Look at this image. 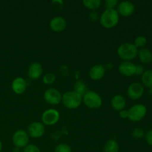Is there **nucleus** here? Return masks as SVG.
<instances>
[{
    "instance_id": "obj_1",
    "label": "nucleus",
    "mask_w": 152,
    "mask_h": 152,
    "mask_svg": "<svg viewBox=\"0 0 152 152\" xmlns=\"http://www.w3.org/2000/svg\"><path fill=\"white\" fill-rule=\"evenodd\" d=\"M100 24L103 28L110 29L117 26L120 21V15L116 9H105L99 17Z\"/></svg>"
},
{
    "instance_id": "obj_2",
    "label": "nucleus",
    "mask_w": 152,
    "mask_h": 152,
    "mask_svg": "<svg viewBox=\"0 0 152 152\" xmlns=\"http://www.w3.org/2000/svg\"><path fill=\"white\" fill-rule=\"evenodd\" d=\"M138 53V48L134 43L124 42L117 48V55L123 61H131L134 59Z\"/></svg>"
},
{
    "instance_id": "obj_3",
    "label": "nucleus",
    "mask_w": 152,
    "mask_h": 152,
    "mask_svg": "<svg viewBox=\"0 0 152 152\" xmlns=\"http://www.w3.org/2000/svg\"><path fill=\"white\" fill-rule=\"evenodd\" d=\"M62 102L64 106L68 109H77L83 102V96L74 91H67L62 94Z\"/></svg>"
},
{
    "instance_id": "obj_4",
    "label": "nucleus",
    "mask_w": 152,
    "mask_h": 152,
    "mask_svg": "<svg viewBox=\"0 0 152 152\" xmlns=\"http://www.w3.org/2000/svg\"><path fill=\"white\" fill-rule=\"evenodd\" d=\"M83 102L90 109H98L102 105V99L100 95L92 91H87L83 95Z\"/></svg>"
},
{
    "instance_id": "obj_5",
    "label": "nucleus",
    "mask_w": 152,
    "mask_h": 152,
    "mask_svg": "<svg viewBox=\"0 0 152 152\" xmlns=\"http://www.w3.org/2000/svg\"><path fill=\"white\" fill-rule=\"evenodd\" d=\"M129 117L128 118L132 122H140L145 117L147 114V108L145 105L141 103L135 104L132 105L129 110Z\"/></svg>"
},
{
    "instance_id": "obj_6",
    "label": "nucleus",
    "mask_w": 152,
    "mask_h": 152,
    "mask_svg": "<svg viewBox=\"0 0 152 152\" xmlns=\"http://www.w3.org/2000/svg\"><path fill=\"white\" fill-rule=\"evenodd\" d=\"M12 141H13V143L15 147L24 148L28 145L29 135L25 131L22 130V129H19L13 133V137H12Z\"/></svg>"
},
{
    "instance_id": "obj_7",
    "label": "nucleus",
    "mask_w": 152,
    "mask_h": 152,
    "mask_svg": "<svg viewBox=\"0 0 152 152\" xmlns=\"http://www.w3.org/2000/svg\"><path fill=\"white\" fill-rule=\"evenodd\" d=\"M60 118L59 112L54 108H49L46 110L42 114V121L43 125L50 126L58 123Z\"/></svg>"
},
{
    "instance_id": "obj_8",
    "label": "nucleus",
    "mask_w": 152,
    "mask_h": 152,
    "mask_svg": "<svg viewBox=\"0 0 152 152\" xmlns=\"http://www.w3.org/2000/svg\"><path fill=\"white\" fill-rule=\"evenodd\" d=\"M62 96L60 92L56 88H48L45 91L43 97L45 101L49 105H56L62 102Z\"/></svg>"
},
{
    "instance_id": "obj_9",
    "label": "nucleus",
    "mask_w": 152,
    "mask_h": 152,
    "mask_svg": "<svg viewBox=\"0 0 152 152\" xmlns=\"http://www.w3.org/2000/svg\"><path fill=\"white\" fill-rule=\"evenodd\" d=\"M144 86L139 82H134L129 85L127 88V95L130 99H138L144 94Z\"/></svg>"
},
{
    "instance_id": "obj_10",
    "label": "nucleus",
    "mask_w": 152,
    "mask_h": 152,
    "mask_svg": "<svg viewBox=\"0 0 152 152\" xmlns=\"http://www.w3.org/2000/svg\"><path fill=\"white\" fill-rule=\"evenodd\" d=\"M45 131V126L42 123L40 122H33L28 126V132L29 137L34 138V139H38V138L42 137L44 135Z\"/></svg>"
},
{
    "instance_id": "obj_11",
    "label": "nucleus",
    "mask_w": 152,
    "mask_h": 152,
    "mask_svg": "<svg viewBox=\"0 0 152 152\" xmlns=\"http://www.w3.org/2000/svg\"><path fill=\"white\" fill-rule=\"evenodd\" d=\"M117 13L119 15L129 17L135 11V5L130 1H123L117 4Z\"/></svg>"
},
{
    "instance_id": "obj_12",
    "label": "nucleus",
    "mask_w": 152,
    "mask_h": 152,
    "mask_svg": "<svg viewBox=\"0 0 152 152\" xmlns=\"http://www.w3.org/2000/svg\"><path fill=\"white\" fill-rule=\"evenodd\" d=\"M50 30L53 32L59 33L63 31L67 27V21L63 16H57L52 18L49 23Z\"/></svg>"
},
{
    "instance_id": "obj_13",
    "label": "nucleus",
    "mask_w": 152,
    "mask_h": 152,
    "mask_svg": "<svg viewBox=\"0 0 152 152\" xmlns=\"http://www.w3.org/2000/svg\"><path fill=\"white\" fill-rule=\"evenodd\" d=\"M119 72L123 77H130L135 75L136 65L131 61H123L119 65Z\"/></svg>"
},
{
    "instance_id": "obj_14",
    "label": "nucleus",
    "mask_w": 152,
    "mask_h": 152,
    "mask_svg": "<svg viewBox=\"0 0 152 152\" xmlns=\"http://www.w3.org/2000/svg\"><path fill=\"white\" fill-rule=\"evenodd\" d=\"M105 72H106V68L103 65L101 64H96L90 68L88 75L92 80L98 81L103 78L104 76L105 75Z\"/></svg>"
},
{
    "instance_id": "obj_15",
    "label": "nucleus",
    "mask_w": 152,
    "mask_h": 152,
    "mask_svg": "<svg viewBox=\"0 0 152 152\" xmlns=\"http://www.w3.org/2000/svg\"><path fill=\"white\" fill-rule=\"evenodd\" d=\"M27 86L26 80L20 77L15 78L11 83L12 91L17 95L22 94L26 91Z\"/></svg>"
},
{
    "instance_id": "obj_16",
    "label": "nucleus",
    "mask_w": 152,
    "mask_h": 152,
    "mask_svg": "<svg viewBox=\"0 0 152 152\" xmlns=\"http://www.w3.org/2000/svg\"><path fill=\"white\" fill-rule=\"evenodd\" d=\"M43 73V68L39 62H33L30 65L28 69V75L33 80H38Z\"/></svg>"
},
{
    "instance_id": "obj_17",
    "label": "nucleus",
    "mask_w": 152,
    "mask_h": 152,
    "mask_svg": "<svg viewBox=\"0 0 152 152\" xmlns=\"http://www.w3.org/2000/svg\"><path fill=\"white\" fill-rule=\"evenodd\" d=\"M111 105L113 109H114L115 111H120L121 110L125 109V107L126 105V100L123 95H115L111 99Z\"/></svg>"
},
{
    "instance_id": "obj_18",
    "label": "nucleus",
    "mask_w": 152,
    "mask_h": 152,
    "mask_svg": "<svg viewBox=\"0 0 152 152\" xmlns=\"http://www.w3.org/2000/svg\"><path fill=\"white\" fill-rule=\"evenodd\" d=\"M139 59L143 64H148L152 61V51L148 48H142L138 50Z\"/></svg>"
},
{
    "instance_id": "obj_19",
    "label": "nucleus",
    "mask_w": 152,
    "mask_h": 152,
    "mask_svg": "<svg viewBox=\"0 0 152 152\" xmlns=\"http://www.w3.org/2000/svg\"><path fill=\"white\" fill-rule=\"evenodd\" d=\"M120 146L119 143L115 140H108L103 147V152H119Z\"/></svg>"
},
{
    "instance_id": "obj_20",
    "label": "nucleus",
    "mask_w": 152,
    "mask_h": 152,
    "mask_svg": "<svg viewBox=\"0 0 152 152\" xmlns=\"http://www.w3.org/2000/svg\"><path fill=\"white\" fill-rule=\"evenodd\" d=\"M141 80L143 86L152 88V70H147L144 71L141 76Z\"/></svg>"
},
{
    "instance_id": "obj_21",
    "label": "nucleus",
    "mask_w": 152,
    "mask_h": 152,
    "mask_svg": "<svg viewBox=\"0 0 152 152\" xmlns=\"http://www.w3.org/2000/svg\"><path fill=\"white\" fill-rule=\"evenodd\" d=\"M83 4L86 8L94 11L100 7L102 1L101 0H83Z\"/></svg>"
},
{
    "instance_id": "obj_22",
    "label": "nucleus",
    "mask_w": 152,
    "mask_h": 152,
    "mask_svg": "<svg viewBox=\"0 0 152 152\" xmlns=\"http://www.w3.org/2000/svg\"><path fill=\"white\" fill-rule=\"evenodd\" d=\"M74 91L77 92V94H80L81 96H83V95L88 91L86 90L87 88H86V84H85L84 82L82 81V80H77V81L76 82L74 86Z\"/></svg>"
},
{
    "instance_id": "obj_23",
    "label": "nucleus",
    "mask_w": 152,
    "mask_h": 152,
    "mask_svg": "<svg viewBox=\"0 0 152 152\" xmlns=\"http://www.w3.org/2000/svg\"><path fill=\"white\" fill-rule=\"evenodd\" d=\"M147 44V39L144 36H138L135 38L134 45L137 47V48H145V46Z\"/></svg>"
},
{
    "instance_id": "obj_24",
    "label": "nucleus",
    "mask_w": 152,
    "mask_h": 152,
    "mask_svg": "<svg viewBox=\"0 0 152 152\" xmlns=\"http://www.w3.org/2000/svg\"><path fill=\"white\" fill-rule=\"evenodd\" d=\"M56 75L53 73H47L45 74L42 77V81L46 85H50L53 84L55 81H56Z\"/></svg>"
},
{
    "instance_id": "obj_25",
    "label": "nucleus",
    "mask_w": 152,
    "mask_h": 152,
    "mask_svg": "<svg viewBox=\"0 0 152 152\" xmlns=\"http://www.w3.org/2000/svg\"><path fill=\"white\" fill-rule=\"evenodd\" d=\"M132 137L134 139H142L144 136H145V132L141 128H136L132 131Z\"/></svg>"
},
{
    "instance_id": "obj_26",
    "label": "nucleus",
    "mask_w": 152,
    "mask_h": 152,
    "mask_svg": "<svg viewBox=\"0 0 152 152\" xmlns=\"http://www.w3.org/2000/svg\"><path fill=\"white\" fill-rule=\"evenodd\" d=\"M55 152H72L70 145L66 143H60L55 148Z\"/></svg>"
},
{
    "instance_id": "obj_27",
    "label": "nucleus",
    "mask_w": 152,
    "mask_h": 152,
    "mask_svg": "<svg viewBox=\"0 0 152 152\" xmlns=\"http://www.w3.org/2000/svg\"><path fill=\"white\" fill-rule=\"evenodd\" d=\"M22 152H41L38 146L34 144H28L26 147H25Z\"/></svg>"
},
{
    "instance_id": "obj_28",
    "label": "nucleus",
    "mask_w": 152,
    "mask_h": 152,
    "mask_svg": "<svg viewBox=\"0 0 152 152\" xmlns=\"http://www.w3.org/2000/svg\"><path fill=\"white\" fill-rule=\"evenodd\" d=\"M118 3L117 0H106L105 1V7L106 9H115Z\"/></svg>"
},
{
    "instance_id": "obj_29",
    "label": "nucleus",
    "mask_w": 152,
    "mask_h": 152,
    "mask_svg": "<svg viewBox=\"0 0 152 152\" xmlns=\"http://www.w3.org/2000/svg\"><path fill=\"white\" fill-rule=\"evenodd\" d=\"M145 138L147 143H148L149 145H151L152 146V129L148 131V132L145 134Z\"/></svg>"
},
{
    "instance_id": "obj_30",
    "label": "nucleus",
    "mask_w": 152,
    "mask_h": 152,
    "mask_svg": "<svg viewBox=\"0 0 152 152\" xmlns=\"http://www.w3.org/2000/svg\"><path fill=\"white\" fill-rule=\"evenodd\" d=\"M89 19L92 21V22H96L99 19V14L96 11H91V13L88 15Z\"/></svg>"
},
{
    "instance_id": "obj_31",
    "label": "nucleus",
    "mask_w": 152,
    "mask_h": 152,
    "mask_svg": "<svg viewBox=\"0 0 152 152\" xmlns=\"http://www.w3.org/2000/svg\"><path fill=\"white\" fill-rule=\"evenodd\" d=\"M144 68L142 65H136V72H135V75L140 76L141 75L144 73Z\"/></svg>"
},
{
    "instance_id": "obj_32",
    "label": "nucleus",
    "mask_w": 152,
    "mask_h": 152,
    "mask_svg": "<svg viewBox=\"0 0 152 152\" xmlns=\"http://www.w3.org/2000/svg\"><path fill=\"white\" fill-rule=\"evenodd\" d=\"M119 115L122 119H126L129 117V111H128V110L126 109L121 110L119 113Z\"/></svg>"
},
{
    "instance_id": "obj_33",
    "label": "nucleus",
    "mask_w": 152,
    "mask_h": 152,
    "mask_svg": "<svg viewBox=\"0 0 152 152\" xmlns=\"http://www.w3.org/2000/svg\"><path fill=\"white\" fill-rule=\"evenodd\" d=\"M11 152H22V149H21V148H16V147H14V148H13V149H12Z\"/></svg>"
},
{
    "instance_id": "obj_34",
    "label": "nucleus",
    "mask_w": 152,
    "mask_h": 152,
    "mask_svg": "<svg viewBox=\"0 0 152 152\" xmlns=\"http://www.w3.org/2000/svg\"><path fill=\"white\" fill-rule=\"evenodd\" d=\"M1 150H2V142L0 140V152H1Z\"/></svg>"
},
{
    "instance_id": "obj_35",
    "label": "nucleus",
    "mask_w": 152,
    "mask_h": 152,
    "mask_svg": "<svg viewBox=\"0 0 152 152\" xmlns=\"http://www.w3.org/2000/svg\"><path fill=\"white\" fill-rule=\"evenodd\" d=\"M46 152H50V151H46Z\"/></svg>"
}]
</instances>
